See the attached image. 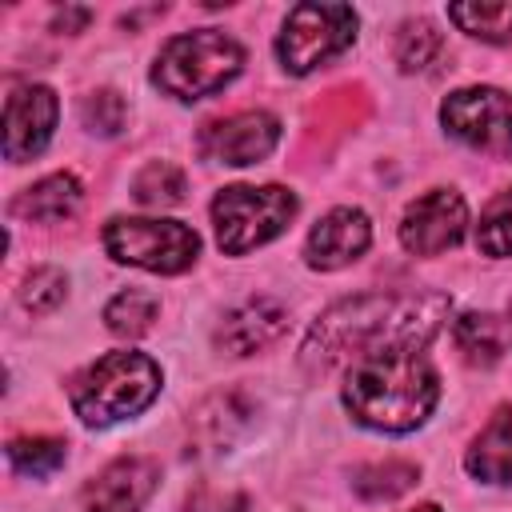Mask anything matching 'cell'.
I'll return each instance as SVG.
<instances>
[{
    "mask_svg": "<svg viewBox=\"0 0 512 512\" xmlns=\"http://www.w3.org/2000/svg\"><path fill=\"white\" fill-rule=\"evenodd\" d=\"M248 416H252V404L236 388L212 392L208 400L196 404V412L188 420V436H192L196 452H220V448H228L244 432Z\"/></svg>",
    "mask_w": 512,
    "mask_h": 512,
    "instance_id": "15",
    "label": "cell"
},
{
    "mask_svg": "<svg viewBox=\"0 0 512 512\" xmlns=\"http://www.w3.org/2000/svg\"><path fill=\"white\" fill-rule=\"evenodd\" d=\"M124 100H120V92H112V88H96V92H88L84 100H80V120H84V128L88 132H96V136H116L120 128H124Z\"/></svg>",
    "mask_w": 512,
    "mask_h": 512,
    "instance_id": "27",
    "label": "cell"
},
{
    "mask_svg": "<svg viewBox=\"0 0 512 512\" xmlns=\"http://www.w3.org/2000/svg\"><path fill=\"white\" fill-rule=\"evenodd\" d=\"M476 244L484 256H512V188H504L476 224Z\"/></svg>",
    "mask_w": 512,
    "mask_h": 512,
    "instance_id": "25",
    "label": "cell"
},
{
    "mask_svg": "<svg viewBox=\"0 0 512 512\" xmlns=\"http://www.w3.org/2000/svg\"><path fill=\"white\" fill-rule=\"evenodd\" d=\"M416 476H420L416 464H408V460H384V464H364V468H356V472H352V488H356V496H364V500H392V496L408 492V488L416 484Z\"/></svg>",
    "mask_w": 512,
    "mask_h": 512,
    "instance_id": "18",
    "label": "cell"
},
{
    "mask_svg": "<svg viewBox=\"0 0 512 512\" xmlns=\"http://www.w3.org/2000/svg\"><path fill=\"white\" fill-rule=\"evenodd\" d=\"M104 248L116 264H132L144 272L176 276L196 264L200 236L180 220H148V216H116L104 224Z\"/></svg>",
    "mask_w": 512,
    "mask_h": 512,
    "instance_id": "6",
    "label": "cell"
},
{
    "mask_svg": "<svg viewBox=\"0 0 512 512\" xmlns=\"http://www.w3.org/2000/svg\"><path fill=\"white\" fill-rule=\"evenodd\" d=\"M156 312H160V300H156L152 292L128 288V292H120V296L108 300L104 324H108V332H116V336H144V332L152 328Z\"/></svg>",
    "mask_w": 512,
    "mask_h": 512,
    "instance_id": "21",
    "label": "cell"
},
{
    "mask_svg": "<svg viewBox=\"0 0 512 512\" xmlns=\"http://www.w3.org/2000/svg\"><path fill=\"white\" fill-rule=\"evenodd\" d=\"M448 20L488 44L512 40V4H448Z\"/></svg>",
    "mask_w": 512,
    "mask_h": 512,
    "instance_id": "19",
    "label": "cell"
},
{
    "mask_svg": "<svg viewBox=\"0 0 512 512\" xmlns=\"http://www.w3.org/2000/svg\"><path fill=\"white\" fill-rule=\"evenodd\" d=\"M288 328V312L284 304L268 300V296H252L244 304H236L220 328H216V348L228 352V356H252L268 344H276Z\"/></svg>",
    "mask_w": 512,
    "mask_h": 512,
    "instance_id": "14",
    "label": "cell"
},
{
    "mask_svg": "<svg viewBox=\"0 0 512 512\" xmlns=\"http://www.w3.org/2000/svg\"><path fill=\"white\" fill-rule=\"evenodd\" d=\"M356 40V12L348 4H296L276 36V56L284 72L308 76L324 60L340 56Z\"/></svg>",
    "mask_w": 512,
    "mask_h": 512,
    "instance_id": "7",
    "label": "cell"
},
{
    "mask_svg": "<svg viewBox=\"0 0 512 512\" xmlns=\"http://www.w3.org/2000/svg\"><path fill=\"white\" fill-rule=\"evenodd\" d=\"M68 460L60 436H16L8 440V464L24 476H52Z\"/></svg>",
    "mask_w": 512,
    "mask_h": 512,
    "instance_id": "23",
    "label": "cell"
},
{
    "mask_svg": "<svg viewBox=\"0 0 512 512\" xmlns=\"http://www.w3.org/2000/svg\"><path fill=\"white\" fill-rule=\"evenodd\" d=\"M276 140H280V120L272 112H236L204 124L196 148L212 164L244 168V164H260L276 148Z\"/></svg>",
    "mask_w": 512,
    "mask_h": 512,
    "instance_id": "10",
    "label": "cell"
},
{
    "mask_svg": "<svg viewBox=\"0 0 512 512\" xmlns=\"http://www.w3.org/2000/svg\"><path fill=\"white\" fill-rule=\"evenodd\" d=\"M68 296V276L60 268H32L24 276V288H20V304L32 312V316H44L52 312L60 300Z\"/></svg>",
    "mask_w": 512,
    "mask_h": 512,
    "instance_id": "26",
    "label": "cell"
},
{
    "mask_svg": "<svg viewBox=\"0 0 512 512\" xmlns=\"http://www.w3.org/2000/svg\"><path fill=\"white\" fill-rule=\"evenodd\" d=\"M184 192H188L184 172H180L176 164H168V160L144 164V168L136 172V180H132V196H136L144 208H172V204L184 200Z\"/></svg>",
    "mask_w": 512,
    "mask_h": 512,
    "instance_id": "20",
    "label": "cell"
},
{
    "mask_svg": "<svg viewBox=\"0 0 512 512\" xmlns=\"http://www.w3.org/2000/svg\"><path fill=\"white\" fill-rule=\"evenodd\" d=\"M508 336H512V304H508Z\"/></svg>",
    "mask_w": 512,
    "mask_h": 512,
    "instance_id": "30",
    "label": "cell"
},
{
    "mask_svg": "<svg viewBox=\"0 0 512 512\" xmlns=\"http://www.w3.org/2000/svg\"><path fill=\"white\" fill-rule=\"evenodd\" d=\"M408 512H440V504H416V508H408Z\"/></svg>",
    "mask_w": 512,
    "mask_h": 512,
    "instance_id": "29",
    "label": "cell"
},
{
    "mask_svg": "<svg viewBox=\"0 0 512 512\" xmlns=\"http://www.w3.org/2000/svg\"><path fill=\"white\" fill-rule=\"evenodd\" d=\"M84 200V188L72 172H52L44 180H36L32 188H24L16 200H12V212L20 220H36V224H56V220H68L76 216Z\"/></svg>",
    "mask_w": 512,
    "mask_h": 512,
    "instance_id": "17",
    "label": "cell"
},
{
    "mask_svg": "<svg viewBox=\"0 0 512 512\" xmlns=\"http://www.w3.org/2000/svg\"><path fill=\"white\" fill-rule=\"evenodd\" d=\"M452 332H456V348L464 352L468 364L488 368L500 360V328L488 312H464Z\"/></svg>",
    "mask_w": 512,
    "mask_h": 512,
    "instance_id": "22",
    "label": "cell"
},
{
    "mask_svg": "<svg viewBox=\"0 0 512 512\" xmlns=\"http://www.w3.org/2000/svg\"><path fill=\"white\" fill-rule=\"evenodd\" d=\"M244 68V48L224 36L220 28H196L172 36L156 64H152V84L176 100H204L232 84Z\"/></svg>",
    "mask_w": 512,
    "mask_h": 512,
    "instance_id": "4",
    "label": "cell"
},
{
    "mask_svg": "<svg viewBox=\"0 0 512 512\" xmlns=\"http://www.w3.org/2000/svg\"><path fill=\"white\" fill-rule=\"evenodd\" d=\"M296 196L280 184H232L220 188L212 200V224H216V244L228 256H244L268 240H276L288 220L296 216Z\"/></svg>",
    "mask_w": 512,
    "mask_h": 512,
    "instance_id": "5",
    "label": "cell"
},
{
    "mask_svg": "<svg viewBox=\"0 0 512 512\" xmlns=\"http://www.w3.org/2000/svg\"><path fill=\"white\" fill-rule=\"evenodd\" d=\"M464 468L484 484H512V404H500L464 452Z\"/></svg>",
    "mask_w": 512,
    "mask_h": 512,
    "instance_id": "16",
    "label": "cell"
},
{
    "mask_svg": "<svg viewBox=\"0 0 512 512\" xmlns=\"http://www.w3.org/2000/svg\"><path fill=\"white\" fill-rule=\"evenodd\" d=\"M448 308L452 304L440 292H408V296L364 292V296L340 300L304 336L300 368L308 376H328L368 356L420 352L448 320Z\"/></svg>",
    "mask_w": 512,
    "mask_h": 512,
    "instance_id": "1",
    "label": "cell"
},
{
    "mask_svg": "<svg viewBox=\"0 0 512 512\" xmlns=\"http://www.w3.org/2000/svg\"><path fill=\"white\" fill-rule=\"evenodd\" d=\"M56 92L48 84H24L4 100V160L24 164L44 152L56 128Z\"/></svg>",
    "mask_w": 512,
    "mask_h": 512,
    "instance_id": "11",
    "label": "cell"
},
{
    "mask_svg": "<svg viewBox=\"0 0 512 512\" xmlns=\"http://www.w3.org/2000/svg\"><path fill=\"white\" fill-rule=\"evenodd\" d=\"M464 228H468L464 196L452 188H432L408 204L400 220V244L412 256H440L464 240Z\"/></svg>",
    "mask_w": 512,
    "mask_h": 512,
    "instance_id": "9",
    "label": "cell"
},
{
    "mask_svg": "<svg viewBox=\"0 0 512 512\" xmlns=\"http://www.w3.org/2000/svg\"><path fill=\"white\" fill-rule=\"evenodd\" d=\"M92 20V12L88 8H68V12H60L56 16V28H84Z\"/></svg>",
    "mask_w": 512,
    "mask_h": 512,
    "instance_id": "28",
    "label": "cell"
},
{
    "mask_svg": "<svg viewBox=\"0 0 512 512\" xmlns=\"http://www.w3.org/2000/svg\"><path fill=\"white\" fill-rule=\"evenodd\" d=\"M372 244V224L360 208H332L328 216L316 220L304 244V260L320 272H336L352 260H360Z\"/></svg>",
    "mask_w": 512,
    "mask_h": 512,
    "instance_id": "13",
    "label": "cell"
},
{
    "mask_svg": "<svg viewBox=\"0 0 512 512\" xmlns=\"http://www.w3.org/2000/svg\"><path fill=\"white\" fill-rule=\"evenodd\" d=\"M440 32L436 24L428 20H404L400 32H396V44H392V56L400 64V72H424L436 56H440Z\"/></svg>",
    "mask_w": 512,
    "mask_h": 512,
    "instance_id": "24",
    "label": "cell"
},
{
    "mask_svg": "<svg viewBox=\"0 0 512 512\" xmlns=\"http://www.w3.org/2000/svg\"><path fill=\"white\" fill-rule=\"evenodd\" d=\"M440 124L448 136L484 156H512V96L488 84L456 88L440 104Z\"/></svg>",
    "mask_w": 512,
    "mask_h": 512,
    "instance_id": "8",
    "label": "cell"
},
{
    "mask_svg": "<svg viewBox=\"0 0 512 512\" xmlns=\"http://www.w3.org/2000/svg\"><path fill=\"white\" fill-rule=\"evenodd\" d=\"M160 392V368L144 352H108L72 376L68 400L88 428L120 424L144 412Z\"/></svg>",
    "mask_w": 512,
    "mask_h": 512,
    "instance_id": "3",
    "label": "cell"
},
{
    "mask_svg": "<svg viewBox=\"0 0 512 512\" xmlns=\"http://www.w3.org/2000/svg\"><path fill=\"white\" fill-rule=\"evenodd\" d=\"M160 484V464L152 456H120L84 484V512H140Z\"/></svg>",
    "mask_w": 512,
    "mask_h": 512,
    "instance_id": "12",
    "label": "cell"
},
{
    "mask_svg": "<svg viewBox=\"0 0 512 512\" xmlns=\"http://www.w3.org/2000/svg\"><path fill=\"white\" fill-rule=\"evenodd\" d=\"M440 400L436 368L420 352H384L352 364L344 380V408L372 432H412Z\"/></svg>",
    "mask_w": 512,
    "mask_h": 512,
    "instance_id": "2",
    "label": "cell"
}]
</instances>
